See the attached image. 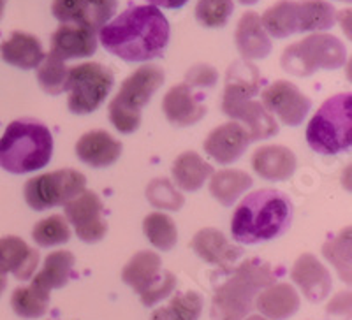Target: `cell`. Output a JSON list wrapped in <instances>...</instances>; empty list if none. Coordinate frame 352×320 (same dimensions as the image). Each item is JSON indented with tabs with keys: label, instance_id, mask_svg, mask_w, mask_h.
Returning a JSON list of instances; mask_svg holds the SVG:
<instances>
[{
	"label": "cell",
	"instance_id": "6da1fadb",
	"mask_svg": "<svg viewBox=\"0 0 352 320\" xmlns=\"http://www.w3.org/2000/svg\"><path fill=\"white\" fill-rule=\"evenodd\" d=\"M168 18L153 5H132L99 30L100 45L124 62H150L164 55L169 43Z\"/></svg>",
	"mask_w": 352,
	"mask_h": 320
},
{
	"label": "cell",
	"instance_id": "7a4b0ae2",
	"mask_svg": "<svg viewBox=\"0 0 352 320\" xmlns=\"http://www.w3.org/2000/svg\"><path fill=\"white\" fill-rule=\"evenodd\" d=\"M292 201L275 188L248 194L236 206L231 218V232L240 244L272 241L289 231L292 224Z\"/></svg>",
	"mask_w": 352,
	"mask_h": 320
},
{
	"label": "cell",
	"instance_id": "3957f363",
	"mask_svg": "<svg viewBox=\"0 0 352 320\" xmlns=\"http://www.w3.org/2000/svg\"><path fill=\"white\" fill-rule=\"evenodd\" d=\"M259 89V72L250 62H236L231 65L226 81L222 111L232 118V122L243 125L250 143L278 134L275 116L270 115L261 102L254 100Z\"/></svg>",
	"mask_w": 352,
	"mask_h": 320
},
{
	"label": "cell",
	"instance_id": "277c9868",
	"mask_svg": "<svg viewBox=\"0 0 352 320\" xmlns=\"http://www.w3.org/2000/svg\"><path fill=\"white\" fill-rule=\"evenodd\" d=\"M52 157V133L36 118L14 120L0 137V168L11 174L39 171L48 165Z\"/></svg>",
	"mask_w": 352,
	"mask_h": 320
},
{
	"label": "cell",
	"instance_id": "5b68a950",
	"mask_svg": "<svg viewBox=\"0 0 352 320\" xmlns=\"http://www.w3.org/2000/svg\"><path fill=\"white\" fill-rule=\"evenodd\" d=\"M275 284V273L268 262L248 259L241 262L222 285L212 301V320H243L250 315L257 294Z\"/></svg>",
	"mask_w": 352,
	"mask_h": 320
},
{
	"label": "cell",
	"instance_id": "8992f818",
	"mask_svg": "<svg viewBox=\"0 0 352 320\" xmlns=\"http://www.w3.org/2000/svg\"><path fill=\"white\" fill-rule=\"evenodd\" d=\"M308 146L319 155H338L352 144L351 92L329 97L307 127Z\"/></svg>",
	"mask_w": 352,
	"mask_h": 320
},
{
	"label": "cell",
	"instance_id": "52a82bcc",
	"mask_svg": "<svg viewBox=\"0 0 352 320\" xmlns=\"http://www.w3.org/2000/svg\"><path fill=\"white\" fill-rule=\"evenodd\" d=\"M164 71L155 64L141 65L125 78L115 99L109 102V120L118 133H136L141 125V109L164 84Z\"/></svg>",
	"mask_w": 352,
	"mask_h": 320
},
{
	"label": "cell",
	"instance_id": "ba28073f",
	"mask_svg": "<svg viewBox=\"0 0 352 320\" xmlns=\"http://www.w3.org/2000/svg\"><path fill=\"white\" fill-rule=\"evenodd\" d=\"M347 60V49L338 37L331 34H310L300 43L287 46L282 53V69L292 76L308 78L326 69H340Z\"/></svg>",
	"mask_w": 352,
	"mask_h": 320
},
{
	"label": "cell",
	"instance_id": "9c48e42d",
	"mask_svg": "<svg viewBox=\"0 0 352 320\" xmlns=\"http://www.w3.org/2000/svg\"><path fill=\"white\" fill-rule=\"evenodd\" d=\"M111 69L99 62H85L67 71V108L74 115H90L102 104L113 89Z\"/></svg>",
	"mask_w": 352,
	"mask_h": 320
},
{
	"label": "cell",
	"instance_id": "30bf717a",
	"mask_svg": "<svg viewBox=\"0 0 352 320\" xmlns=\"http://www.w3.org/2000/svg\"><path fill=\"white\" fill-rule=\"evenodd\" d=\"M122 280L140 294L144 306H153L166 299L176 288V276L164 271L160 257L150 250L138 252L129 260L122 271Z\"/></svg>",
	"mask_w": 352,
	"mask_h": 320
},
{
	"label": "cell",
	"instance_id": "8fae6325",
	"mask_svg": "<svg viewBox=\"0 0 352 320\" xmlns=\"http://www.w3.org/2000/svg\"><path fill=\"white\" fill-rule=\"evenodd\" d=\"M87 188V178L76 169H58V171L39 174L25 183L23 196L27 205L36 212L65 206L69 201L76 199Z\"/></svg>",
	"mask_w": 352,
	"mask_h": 320
},
{
	"label": "cell",
	"instance_id": "7c38bea8",
	"mask_svg": "<svg viewBox=\"0 0 352 320\" xmlns=\"http://www.w3.org/2000/svg\"><path fill=\"white\" fill-rule=\"evenodd\" d=\"M263 106L270 115L276 116L284 125L298 127L307 118L308 111L312 108V100L294 83L278 80L263 90Z\"/></svg>",
	"mask_w": 352,
	"mask_h": 320
},
{
	"label": "cell",
	"instance_id": "4fadbf2b",
	"mask_svg": "<svg viewBox=\"0 0 352 320\" xmlns=\"http://www.w3.org/2000/svg\"><path fill=\"white\" fill-rule=\"evenodd\" d=\"M65 218L74 227L76 236L85 243H97L108 232L102 201L90 190H85L76 199L69 201L65 205Z\"/></svg>",
	"mask_w": 352,
	"mask_h": 320
},
{
	"label": "cell",
	"instance_id": "5bb4252c",
	"mask_svg": "<svg viewBox=\"0 0 352 320\" xmlns=\"http://www.w3.org/2000/svg\"><path fill=\"white\" fill-rule=\"evenodd\" d=\"M118 0H53L52 12L62 25H81L99 32L116 11Z\"/></svg>",
	"mask_w": 352,
	"mask_h": 320
},
{
	"label": "cell",
	"instance_id": "9a60e30c",
	"mask_svg": "<svg viewBox=\"0 0 352 320\" xmlns=\"http://www.w3.org/2000/svg\"><path fill=\"white\" fill-rule=\"evenodd\" d=\"M291 278L310 303H320L331 293V275L312 253L298 257L291 269Z\"/></svg>",
	"mask_w": 352,
	"mask_h": 320
},
{
	"label": "cell",
	"instance_id": "2e32d148",
	"mask_svg": "<svg viewBox=\"0 0 352 320\" xmlns=\"http://www.w3.org/2000/svg\"><path fill=\"white\" fill-rule=\"evenodd\" d=\"M248 144L250 139L243 125L238 122H228L213 128L204 139L203 148L219 164H232L243 155Z\"/></svg>",
	"mask_w": 352,
	"mask_h": 320
},
{
	"label": "cell",
	"instance_id": "e0dca14e",
	"mask_svg": "<svg viewBox=\"0 0 352 320\" xmlns=\"http://www.w3.org/2000/svg\"><path fill=\"white\" fill-rule=\"evenodd\" d=\"M190 249L199 259L208 264L219 266L220 269L229 271L231 266L241 257L243 250L236 244H231L228 238L217 229H201L190 241Z\"/></svg>",
	"mask_w": 352,
	"mask_h": 320
},
{
	"label": "cell",
	"instance_id": "ac0fdd59",
	"mask_svg": "<svg viewBox=\"0 0 352 320\" xmlns=\"http://www.w3.org/2000/svg\"><path fill=\"white\" fill-rule=\"evenodd\" d=\"M97 52V32L81 25H60L52 36V55L60 60L87 58Z\"/></svg>",
	"mask_w": 352,
	"mask_h": 320
},
{
	"label": "cell",
	"instance_id": "d6986e66",
	"mask_svg": "<svg viewBox=\"0 0 352 320\" xmlns=\"http://www.w3.org/2000/svg\"><path fill=\"white\" fill-rule=\"evenodd\" d=\"M162 111L166 118L176 127L194 125L206 115V106L194 95L192 87L187 83L175 84L162 100Z\"/></svg>",
	"mask_w": 352,
	"mask_h": 320
},
{
	"label": "cell",
	"instance_id": "ffe728a7",
	"mask_svg": "<svg viewBox=\"0 0 352 320\" xmlns=\"http://www.w3.org/2000/svg\"><path fill=\"white\" fill-rule=\"evenodd\" d=\"M39 266V252L18 236H6L0 240V268L12 273L14 278L30 280Z\"/></svg>",
	"mask_w": 352,
	"mask_h": 320
},
{
	"label": "cell",
	"instance_id": "44dd1931",
	"mask_svg": "<svg viewBox=\"0 0 352 320\" xmlns=\"http://www.w3.org/2000/svg\"><path fill=\"white\" fill-rule=\"evenodd\" d=\"M236 48L245 60H263L272 53V39L261 23L257 12L248 11L240 18L236 27Z\"/></svg>",
	"mask_w": 352,
	"mask_h": 320
},
{
	"label": "cell",
	"instance_id": "7402d4cb",
	"mask_svg": "<svg viewBox=\"0 0 352 320\" xmlns=\"http://www.w3.org/2000/svg\"><path fill=\"white\" fill-rule=\"evenodd\" d=\"M296 155L282 144L261 146L252 155V168L261 178L270 181H285L296 171Z\"/></svg>",
	"mask_w": 352,
	"mask_h": 320
},
{
	"label": "cell",
	"instance_id": "603a6c76",
	"mask_svg": "<svg viewBox=\"0 0 352 320\" xmlns=\"http://www.w3.org/2000/svg\"><path fill=\"white\" fill-rule=\"evenodd\" d=\"M76 155L92 168H108L122 155V144L106 130H90L78 139Z\"/></svg>",
	"mask_w": 352,
	"mask_h": 320
},
{
	"label": "cell",
	"instance_id": "cb8c5ba5",
	"mask_svg": "<svg viewBox=\"0 0 352 320\" xmlns=\"http://www.w3.org/2000/svg\"><path fill=\"white\" fill-rule=\"evenodd\" d=\"M300 294L289 284H273L263 288L256 297L261 315L268 320H287L300 310Z\"/></svg>",
	"mask_w": 352,
	"mask_h": 320
},
{
	"label": "cell",
	"instance_id": "d4e9b609",
	"mask_svg": "<svg viewBox=\"0 0 352 320\" xmlns=\"http://www.w3.org/2000/svg\"><path fill=\"white\" fill-rule=\"evenodd\" d=\"M0 56L9 65L23 71L39 67L44 58V49L36 36L27 32H12L9 39L0 45Z\"/></svg>",
	"mask_w": 352,
	"mask_h": 320
},
{
	"label": "cell",
	"instance_id": "484cf974",
	"mask_svg": "<svg viewBox=\"0 0 352 320\" xmlns=\"http://www.w3.org/2000/svg\"><path fill=\"white\" fill-rule=\"evenodd\" d=\"M264 30L275 39H285L289 36L300 34V11L298 0H280L261 18Z\"/></svg>",
	"mask_w": 352,
	"mask_h": 320
},
{
	"label": "cell",
	"instance_id": "4316f807",
	"mask_svg": "<svg viewBox=\"0 0 352 320\" xmlns=\"http://www.w3.org/2000/svg\"><path fill=\"white\" fill-rule=\"evenodd\" d=\"M213 168L204 162L196 152L182 153L173 164V178L176 181V187L187 192H196L213 174Z\"/></svg>",
	"mask_w": 352,
	"mask_h": 320
},
{
	"label": "cell",
	"instance_id": "83f0119b",
	"mask_svg": "<svg viewBox=\"0 0 352 320\" xmlns=\"http://www.w3.org/2000/svg\"><path fill=\"white\" fill-rule=\"evenodd\" d=\"M72 268H74V255L67 250H58V252L50 253L44 259V266L36 276H34V287L52 293L55 288H62L67 285L71 278Z\"/></svg>",
	"mask_w": 352,
	"mask_h": 320
},
{
	"label": "cell",
	"instance_id": "f1b7e54d",
	"mask_svg": "<svg viewBox=\"0 0 352 320\" xmlns=\"http://www.w3.org/2000/svg\"><path fill=\"white\" fill-rule=\"evenodd\" d=\"M210 181V192L222 206H232L238 197L252 187V178L240 169H224L213 172Z\"/></svg>",
	"mask_w": 352,
	"mask_h": 320
},
{
	"label": "cell",
	"instance_id": "f546056e",
	"mask_svg": "<svg viewBox=\"0 0 352 320\" xmlns=\"http://www.w3.org/2000/svg\"><path fill=\"white\" fill-rule=\"evenodd\" d=\"M300 32H322L336 23V9L326 0H298Z\"/></svg>",
	"mask_w": 352,
	"mask_h": 320
},
{
	"label": "cell",
	"instance_id": "4dcf8cb0",
	"mask_svg": "<svg viewBox=\"0 0 352 320\" xmlns=\"http://www.w3.org/2000/svg\"><path fill=\"white\" fill-rule=\"evenodd\" d=\"M203 313V297L194 290L176 294L166 306L152 313L150 320H199Z\"/></svg>",
	"mask_w": 352,
	"mask_h": 320
},
{
	"label": "cell",
	"instance_id": "1f68e13d",
	"mask_svg": "<svg viewBox=\"0 0 352 320\" xmlns=\"http://www.w3.org/2000/svg\"><path fill=\"white\" fill-rule=\"evenodd\" d=\"M11 306L21 319H39L46 315L50 306V293L34 287H18L11 296Z\"/></svg>",
	"mask_w": 352,
	"mask_h": 320
},
{
	"label": "cell",
	"instance_id": "d6a6232c",
	"mask_svg": "<svg viewBox=\"0 0 352 320\" xmlns=\"http://www.w3.org/2000/svg\"><path fill=\"white\" fill-rule=\"evenodd\" d=\"M143 231L144 236L148 238L150 243L155 249L168 252L178 241V231H176V224L173 222L171 216L164 215V213L155 212L150 213L143 220Z\"/></svg>",
	"mask_w": 352,
	"mask_h": 320
},
{
	"label": "cell",
	"instance_id": "836d02e7",
	"mask_svg": "<svg viewBox=\"0 0 352 320\" xmlns=\"http://www.w3.org/2000/svg\"><path fill=\"white\" fill-rule=\"evenodd\" d=\"M67 65L58 56L44 55L43 62L37 67V81L41 89L50 95H60L65 92V83H67Z\"/></svg>",
	"mask_w": 352,
	"mask_h": 320
},
{
	"label": "cell",
	"instance_id": "e575fe53",
	"mask_svg": "<svg viewBox=\"0 0 352 320\" xmlns=\"http://www.w3.org/2000/svg\"><path fill=\"white\" fill-rule=\"evenodd\" d=\"M32 238L39 247H56L71 240V229L64 216L52 215L34 225Z\"/></svg>",
	"mask_w": 352,
	"mask_h": 320
},
{
	"label": "cell",
	"instance_id": "d590c367",
	"mask_svg": "<svg viewBox=\"0 0 352 320\" xmlns=\"http://www.w3.org/2000/svg\"><path fill=\"white\" fill-rule=\"evenodd\" d=\"M322 253L340 273L342 280L351 284V229H344L340 236L326 243Z\"/></svg>",
	"mask_w": 352,
	"mask_h": 320
},
{
	"label": "cell",
	"instance_id": "8d00e7d4",
	"mask_svg": "<svg viewBox=\"0 0 352 320\" xmlns=\"http://www.w3.org/2000/svg\"><path fill=\"white\" fill-rule=\"evenodd\" d=\"M232 11V0H199L196 5V20L206 28H220L228 23Z\"/></svg>",
	"mask_w": 352,
	"mask_h": 320
},
{
	"label": "cell",
	"instance_id": "74e56055",
	"mask_svg": "<svg viewBox=\"0 0 352 320\" xmlns=\"http://www.w3.org/2000/svg\"><path fill=\"white\" fill-rule=\"evenodd\" d=\"M146 197H148L150 205L157 206L160 209H169L176 212L184 206V196H182L169 180L166 178H157L146 187Z\"/></svg>",
	"mask_w": 352,
	"mask_h": 320
},
{
	"label": "cell",
	"instance_id": "f35d334b",
	"mask_svg": "<svg viewBox=\"0 0 352 320\" xmlns=\"http://www.w3.org/2000/svg\"><path fill=\"white\" fill-rule=\"evenodd\" d=\"M217 71L212 65H194L190 71L187 72V84L188 87H213L217 83Z\"/></svg>",
	"mask_w": 352,
	"mask_h": 320
},
{
	"label": "cell",
	"instance_id": "ab89813d",
	"mask_svg": "<svg viewBox=\"0 0 352 320\" xmlns=\"http://www.w3.org/2000/svg\"><path fill=\"white\" fill-rule=\"evenodd\" d=\"M150 5L153 8H164V9H180L187 4L188 0H148Z\"/></svg>",
	"mask_w": 352,
	"mask_h": 320
},
{
	"label": "cell",
	"instance_id": "60d3db41",
	"mask_svg": "<svg viewBox=\"0 0 352 320\" xmlns=\"http://www.w3.org/2000/svg\"><path fill=\"white\" fill-rule=\"evenodd\" d=\"M6 287H8V273L4 269L0 268V296L4 294Z\"/></svg>",
	"mask_w": 352,
	"mask_h": 320
},
{
	"label": "cell",
	"instance_id": "b9f144b4",
	"mask_svg": "<svg viewBox=\"0 0 352 320\" xmlns=\"http://www.w3.org/2000/svg\"><path fill=\"white\" fill-rule=\"evenodd\" d=\"M238 2H240V4H243V5H254V4H257L259 0H238Z\"/></svg>",
	"mask_w": 352,
	"mask_h": 320
},
{
	"label": "cell",
	"instance_id": "7bdbcfd3",
	"mask_svg": "<svg viewBox=\"0 0 352 320\" xmlns=\"http://www.w3.org/2000/svg\"><path fill=\"white\" fill-rule=\"evenodd\" d=\"M243 320H268V319H264L263 315H250V317H245Z\"/></svg>",
	"mask_w": 352,
	"mask_h": 320
},
{
	"label": "cell",
	"instance_id": "ee69618b",
	"mask_svg": "<svg viewBox=\"0 0 352 320\" xmlns=\"http://www.w3.org/2000/svg\"><path fill=\"white\" fill-rule=\"evenodd\" d=\"M4 8H6V0H0V18L4 14Z\"/></svg>",
	"mask_w": 352,
	"mask_h": 320
},
{
	"label": "cell",
	"instance_id": "f6af8a7d",
	"mask_svg": "<svg viewBox=\"0 0 352 320\" xmlns=\"http://www.w3.org/2000/svg\"><path fill=\"white\" fill-rule=\"evenodd\" d=\"M342 2H351V0H342Z\"/></svg>",
	"mask_w": 352,
	"mask_h": 320
}]
</instances>
